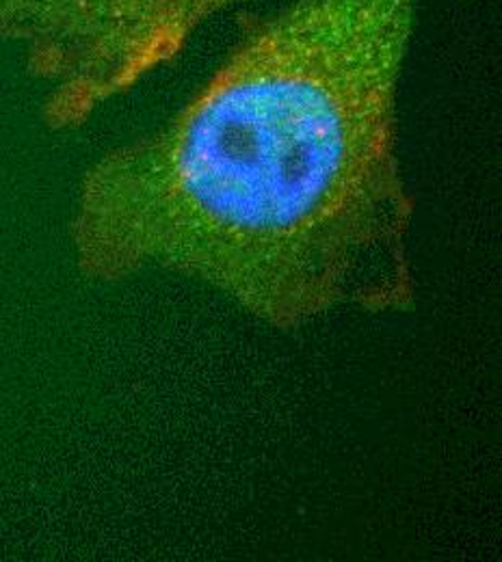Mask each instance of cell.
<instances>
[{
  "label": "cell",
  "instance_id": "2",
  "mask_svg": "<svg viewBox=\"0 0 502 562\" xmlns=\"http://www.w3.org/2000/svg\"><path fill=\"white\" fill-rule=\"evenodd\" d=\"M243 0H0V37L51 85L53 128L80 126L100 104L178 57L216 13Z\"/></svg>",
  "mask_w": 502,
  "mask_h": 562
},
{
  "label": "cell",
  "instance_id": "1",
  "mask_svg": "<svg viewBox=\"0 0 502 562\" xmlns=\"http://www.w3.org/2000/svg\"><path fill=\"white\" fill-rule=\"evenodd\" d=\"M416 0H290L158 133L107 154L72 238L93 278L158 267L294 329L412 301L397 91Z\"/></svg>",
  "mask_w": 502,
  "mask_h": 562
}]
</instances>
